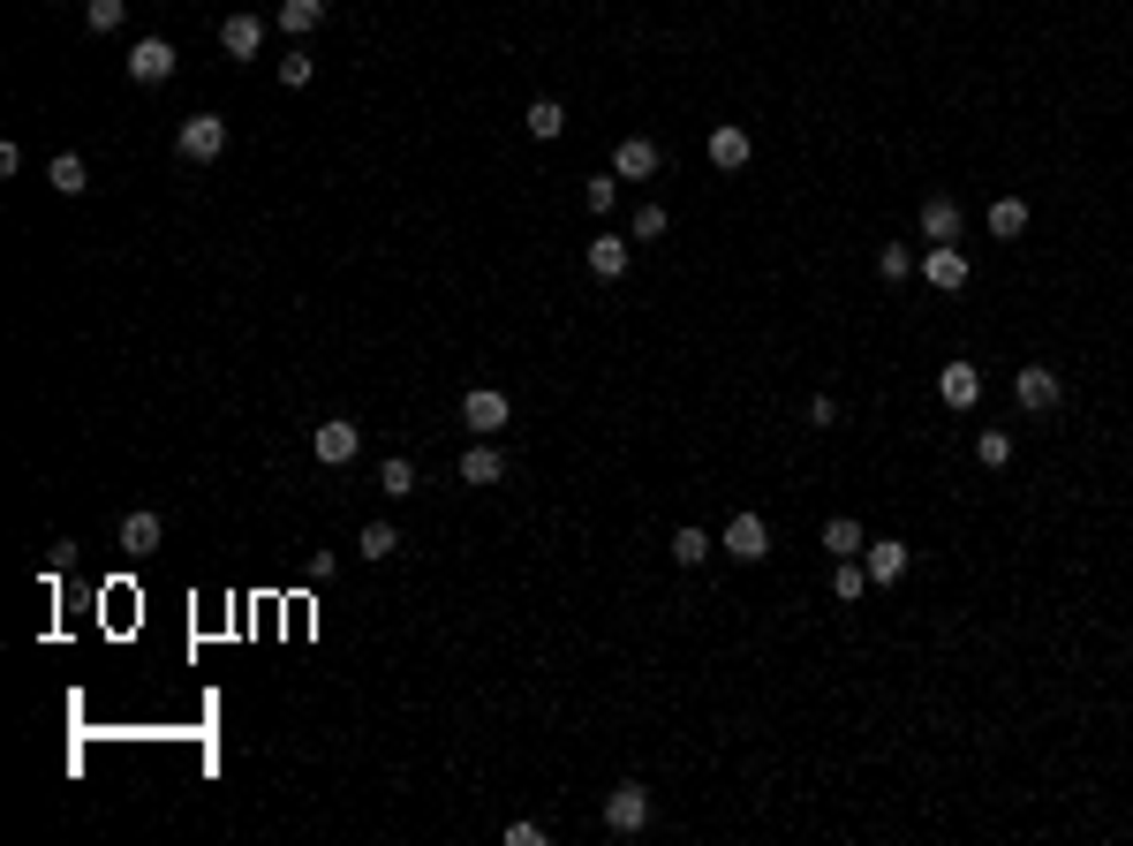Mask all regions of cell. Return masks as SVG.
I'll use <instances>...</instances> for the list:
<instances>
[{"instance_id":"1","label":"cell","mask_w":1133,"mask_h":846,"mask_svg":"<svg viewBox=\"0 0 1133 846\" xmlns=\"http://www.w3.org/2000/svg\"><path fill=\"white\" fill-rule=\"evenodd\" d=\"M506 416H514V401H506L499 385H468V393H462V423L476 431V439H492V431H506Z\"/></svg>"},{"instance_id":"2","label":"cell","mask_w":1133,"mask_h":846,"mask_svg":"<svg viewBox=\"0 0 1133 846\" xmlns=\"http://www.w3.org/2000/svg\"><path fill=\"white\" fill-rule=\"evenodd\" d=\"M310 454H318V462H326V468H348V462H356V454H363V431H356V423H348V416L318 423V431H310Z\"/></svg>"},{"instance_id":"3","label":"cell","mask_w":1133,"mask_h":846,"mask_svg":"<svg viewBox=\"0 0 1133 846\" xmlns=\"http://www.w3.org/2000/svg\"><path fill=\"white\" fill-rule=\"evenodd\" d=\"M967 272H975V265H967V250H960V243H929V257H923V280L937 288V296H960V288H967Z\"/></svg>"},{"instance_id":"4","label":"cell","mask_w":1133,"mask_h":846,"mask_svg":"<svg viewBox=\"0 0 1133 846\" xmlns=\"http://www.w3.org/2000/svg\"><path fill=\"white\" fill-rule=\"evenodd\" d=\"M174 69H182V53L167 39H136L128 45V84H167Z\"/></svg>"},{"instance_id":"5","label":"cell","mask_w":1133,"mask_h":846,"mask_svg":"<svg viewBox=\"0 0 1133 846\" xmlns=\"http://www.w3.org/2000/svg\"><path fill=\"white\" fill-rule=\"evenodd\" d=\"M174 144H182V159H197V167H205V159H219V152H227V122H219V114H189Z\"/></svg>"},{"instance_id":"6","label":"cell","mask_w":1133,"mask_h":846,"mask_svg":"<svg viewBox=\"0 0 1133 846\" xmlns=\"http://www.w3.org/2000/svg\"><path fill=\"white\" fill-rule=\"evenodd\" d=\"M1058 393H1065V385H1058V371H1050V363H1020V371H1012V401H1020V409H1036V416H1043V409H1058Z\"/></svg>"},{"instance_id":"7","label":"cell","mask_w":1133,"mask_h":846,"mask_svg":"<svg viewBox=\"0 0 1133 846\" xmlns=\"http://www.w3.org/2000/svg\"><path fill=\"white\" fill-rule=\"evenodd\" d=\"M605 824L612 832H642L650 824V786H612L605 794Z\"/></svg>"},{"instance_id":"8","label":"cell","mask_w":1133,"mask_h":846,"mask_svg":"<svg viewBox=\"0 0 1133 846\" xmlns=\"http://www.w3.org/2000/svg\"><path fill=\"white\" fill-rule=\"evenodd\" d=\"M937 401H945V409H975V401H982V371H975V363H945V371H937Z\"/></svg>"},{"instance_id":"9","label":"cell","mask_w":1133,"mask_h":846,"mask_svg":"<svg viewBox=\"0 0 1133 846\" xmlns=\"http://www.w3.org/2000/svg\"><path fill=\"white\" fill-rule=\"evenodd\" d=\"M725 551H733V559H763V551H771V522H763V514H733V522H725Z\"/></svg>"},{"instance_id":"10","label":"cell","mask_w":1133,"mask_h":846,"mask_svg":"<svg viewBox=\"0 0 1133 846\" xmlns=\"http://www.w3.org/2000/svg\"><path fill=\"white\" fill-rule=\"evenodd\" d=\"M749 152H755V144H749V128H741V122H718L711 128V167L741 174V167H749Z\"/></svg>"},{"instance_id":"11","label":"cell","mask_w":1133,"mask_h":846,"mask_svg":"<svg viewBox=\"0 0 1133 846\" xmlns=\"http://www.w3.org/2000/svg\"><path fill=\"white\" fill-rule=\"evenodd\" d=\"M612 174H620V182H650V174H658V144H650V136H620Z\"/></svg>"},{"instance_id":"12","label":"cell","mask_w":1133,"mask_h":846,"mask_svg":"<svg viewBox=\"0 0 1133 846\" xmlns=\"http://www.w3.org/2000/svg\"><path fill=\"white\" fill-rule=\"evenodd\" d=\"M628 243L635 235H597V243H589V272H597V280H620V272H628Z\"/></svg>"},{"instance_id":"13","label":"cell","mask_w":1133,"mask_h":846,"mask_svg":"<svg viewBox=\"0 0 1133 846\" xmlns=\"http://www.w3.org/2000/svg\"><path fill=\"white\" fill-rule=\"evenodd\" d=\"M499 476H506V454H499V446H484V439H476V446H462V484H499Z\"/></svg>"},{"instance_id":"14","label":"cell","mask_w":1133,"mask_h":846,"mask_svg":"<svg viewBox=\"0 0 1133 846\" xmlns=\"http://www.w3.org/2000/svg\"><path fill=\"white\" fill-rule=\"evenodd\" d=\"M923 235L929 243H960V205L952 197H923Z\"/></svg>"},{"instance_id":"15","label":"cell","mask_w":1133,"mask_h":846,"mask_svg":"<svg viewBox=\"0 0 1133 846\" xmlns=\"http://www.w3.org/2000/svg\"><path fill=\"white\" fill-rule=\"evenodd\" d=\"M219 45H227L235 61H250L257 45H265V23H257V16H227V23H219Z\"/></svg>"},{"instance_id":"16","label":"cell","mask_w":1133,"mask_h":846,"mask_svg":"<svg viewBox=\"0 0 1133 846\" xmlns=\"http://www.w3.org/2000/svg\"><path fill=\"white\" fill-rule=\"evenodd\" d=\"M824 545H832V559H854V551H869V537H862L854 514H832V522H824Z\"/></svg>"},{"instance_id":"17","label":"cell","mask_w":1133,"mask_h":846,"mask_svg":"<svg viewBox=\"0 0 1133 846\" xmlns=\"http://www.w3.org/2000/svg\"><path fill=\"white\" fill-rule=\"evenodd\" d=\"M318 23H326V0H280V31L288 39H310Z\"/></svg>"},{"instance_id":"18","label":"cell","mask_w":1133,"mask_h":846,"mask_svg":"<svg viewBox=\"0 0 1133 846\" xmlns=\"http://www.w3.org/2000/svg\"><path fill=\"white\" fill-rule=\"evenodd\" d=\"M159 537H167V522H159V514H152V507H136V514H128V522H122V545H128V551H152V545H159Z\"/></svg>"},{"instance_id":"19","label":"cell","mask_w":1133,"mask_h":846,"mask_svg":"<svg viewBox=\"0 0 1133 846\" xmlns=\"http://www.w3.org/2000/svg\"><path fill=\"white\" fill-rule=\"evenodd\" d=\"M899 575H907V545H899V537L869 545V582H899Z\"/></svg>"},{"instance_id":"20","label":"cell","mask_w":1133,"mask_h":846,"mask_svg":"<svg viewBox=\"0 0 1133 846\" xmlns=\"http://www.w3.org/2000/svg\"><path fill=\"white\" fill-rule=\"evenodd\" d=\"M990 235H998V243L1028 235V197H998V205H990Z\"/></svg>"},{"instance_id":"21","label":"cell","mask_w":1133,"mask_h":846,"mask_svg":"<svg viewBox=\"0 0 1133 846\" xmlns=\"http://www.w3.org/2000/svg\"><path fill=\"white\" fill-rule=\"evenodd\" d=\"M45 182H53L61 197H84V189H91V174H84V159H76V152H61V159L45 167Z\"/></svg>"},{"instance_id":"22","label":"cell","mask_w":1133,"mask_h":846,"mask_svg":"<svg viewBox=\"0 0 1133 846\" xmlns=\"http://www.w3.org/2000/svg\"><path fill=\"white\" fill-rule=\"evenodd\" d=\"M559 128H567V106H559V99H529V136H537V144H552Z\"/></svg>"},{"instance_id":"23","label":"cell","mask_w":1133,"mask_h":846,"mask_svg":"<svg viewBox=\"0 0 1133 846\" xmlns=\"http://www.w3.org/2000/svg\"><path fill=\"white\" fill-rule=\"evenodd\" d=\"M356 551H363V559H393V551H401V529H393V522H363Z\"/></svg>"},{"instance_id":"24","label":"cell","mask_w":1133,"mask_h":846,"mask_svg":"<svg viewBox=\"0 0 1133 846\" xmlns=\"http://www.w3.org/2000/svg\"><path fill=\"white\" fill-rule=\"evenodd\" d=\"M832 597H840V605H862V597H869V567L840 559V567H832Z\"/></svg>"},{"instance_id":"25","label":"cell","mask_w":1133,"mask_h":846,"mask_svg":"<svg viewBox=\"0 0 1133 846\" xmlns=\"http://www.w3.org/2000/svg\"><path fill=\"white\" fill-rule=\"evenodd\" d=\"M378 492H385V499H409V492H416V462H401V454H393V462L378 468Z\"/></svg>"},{"instance_id":"26","label":"cell","mask_w":1133,"mask_h":846,"mask_svg":"<svg viewBox=\"0 0 1133 846\" xmlns=\"http://www.w3.org/2000/svg\"><path fill=\"white\" fill-rule=\"evenodd\" d=\"M672 559H680V567H703V559H711V537H703L696 522H688V529H672Z\"/></svg>"},{"instance_id":"27","label":"cell","mask_w":1133,"mask_h":846,"mask_svg":"<svg viewBox=\"0 0 1133 846\" xmlns=\"http://www.w3.org/2000/svg\"><path fill=\"white\" fill-rule=\"evenodd\" d=\"M84 23L99 31V39H106V31H122V23H128V0H84Z\"/></svg>"},{"instance_id":"28","label":"cell","mask_w":1133,"mask_h":846,"mask_svg":"<svg viewBox=\"0 0 1133 846\" xmlns=\"http://www.w3.org/2000/svg\"><path fill=\"white\" fill-rule=\"evenodd\" d=\"M975 462H982V468H1006L1012 462V431H982V439H975Z\"/></svg>"},{"instance_id":"29","label":"cell","mask_w":1133,"mask_h":846,"mask_svg":"<svg viewBox=\"0 0 1133 846\" xmlns=\"http://www.w3.org/2000/svg\"><path fill=\"white\" fill-rule=\"evenodd\" d=\"M666 227H672V219H666V205H642V212L628 219V235H635V243H658Z\"/></svg>"},{"instance_id":"30","label":"cell","mask_w":1133,"mask_h":846,"mask_svg":"<svg viewBox=\"0 0 1133 846\" xmlns=\"http://www.w3.org/2000/svg\"><path fill=\"white\" fill-rule=\"evenodd\" d=\"M877 272H884V280H892V288H899V280L915 272V257L899 250V243H884V250H877Z\"/></svg>"},{"instance_id":"31","label":"cell","mask_w":1133,"mask_h":846,"mask_svg":"<svg viewBox=\"0 0 1133 846\" xmlns=\"http://www.w3.org/2000/svg\"><path fill=\"white\" fill-rule=\"evenodd\" d=\"M612 197H620V174H597L589 182V212H612Z\"/></svg>"},{"instance_id":"32","label":"cell","mask_w":1133,"mask_h":846,"mask_svg":"<svg viewBox=\"0 0 1133 846\" xmlns=\"http://www.w3.org/2000/svg\"><path fill=\"white\" fill-rule=\"evenodd\" d=\"M280 84H288V91L310 84V53H288V61H280Z\"/></svg>"},{"instance_id":"33","label":"cell","mask_w":1133,"mask_h":846,"mask_svg":"<svg viewBox=\"0 0 1133 846\" xmlns=\"http://www.w3.org/2000/svg\"><path fill=\"white\" fill-rule=\"evenodd\" d=\"M808 423H816V431H832V423H840V401H832V393H816V401H808Z\"/></svg>"},{"instance_id":"34","label":"cell","mask_w":1133,"mask_h":846,"mask_svg":"<svg viewBox=\"0 0 1133 846\" xmlns=\"http://www.w3.org/2000/svg\"><path fill=\"white\" fill-rule=\"evenodd\" d=\"M506 846H545V824H506Z\"/></svg>"}]
</instances>
